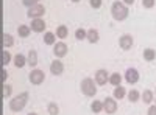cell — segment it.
Wrapping results in <instances>:
<instances>
[{"label":"cell","mask_w":156,"mask_h":115,"mask_svg":"<svg viewBox=\"0 0 156 115\" xmlns=\"http://www.w3.org/2000/svg\"><path fill=\"white\" fill-rule=\"evenodd\" d=\"M111 14H112V17L115 20L122 22V20H125L128 17V8L122 2H114L112 6H111Z\"/></svg>","instance_id":"1"},{"label":"cell","mask_w":156,"mask_h":115,"mask_svg":"<svg viewBox=\"0 0 156 115\" xmlns=\"http://www.w3.org/2000/svg\"><path fill=\"white\" fill-rule=\"evenodd\" d=\"M27 101H28V93L27 92H23L17 96H14L11 101H9V109L12 112H19L25 107V104H27Z\"/></svg>","instance_id":"2"},{"label":"cell","mask_w":156,"mask_h":115,"mask_svg":"<svg viewBox=\"0 0 156 115\" xmlns=\"http://www.w3.org/2000/svg\"><path fill=\"white\" fill-rule=\"evenodd\" d=\"M81 92L86 95V96H94L95 92H97V86H95V81L92 78H84L81 81Z\"/></svg>","instance_id":"3"},{"label":"cell","mask_w":156,"mask_h":115,"mask_svg":"<svg viewBox=\"0 0 156 115\" xmlns=\"http://www.w3.org/2000/svg\"><path fill=\"white\" fill-rule=\"evenodd\" d=\"M27 14H28V17H31V19H39L41 16H44L45 14V8L42 6V5H34V6H31V8H28V11H27Z\"/></svg>","instance_id":"4"},{"label":"cell","mask_w":156,"mask_h":115,"mask_svg":"<svg viewBox=\"0 0 156 115\" xmlns=\"http://www.w3.org/2000/svg\"><path fill=\"white\" fill-rule=\"evenodd\" d=\"M28 78H30V83H31V84L39 86V84H42V81H44V72H42V70L34 69V70H31V72H30Z\"/></svg>","instance_id":"5"},{"label":"cell","mask_w":156,"mask_h":115,"mask_svg":"<svg viewBox=\"0 0 156 115\" xmlns=\"http://www.w3.org/2000/svg\"><path fill=\"white\" fill-rule=\"evenodd\" d=\"M108 81H109V73H108V70H105V69L97 70V73H95V83H97L98 86H105Z\"/></svg>","instance_id":"6"},{"label":"cell","mask_w":156,"mask_h":115,"mask_svg":"<svg viewBox=\"0 0 156 115\" xmlns=\"http://www.w3.org/2000/svg\"><path fill=\"white\" fill-rule=\"evenodd\" d=\"M103 110H105L106 113H115L117 110V103H115V98H105V101H103Z\"/></svg>","instance_id":"7"},{"label":"cell","mask_w":156,"mask_h":115,"mask_svg":"<svg viewBox=\"0 0 156 115\" xmlns=\"http://www.w3.org/2000/svg\"><path fill=\"white\" fill-rule=\"evenodd\" d=\"M125 79L128 84H136L139 81V72L136 69H126L125 72Z\"/></svg>","instance_id":"8"},{"label":"cell","mask_w":156,"mask_h":115,"mask_svg":"<svg viewBox=\"0 0 156 115\" xmlns=\"http://www.w3.org/2000/svg\"><path fill=\"white\" fill-rule=\"evenodd\" d=\"M53 53L56 58H62V56H66L67 55V45L64 44V42H58L53 45Z\"/></svg>","instance_id":"9"},{"label":"cell","mask_w":156,"mask_h":115,"mask_svg":"<svg viewBox=\"0 0 156 115\" xmlns=\"http://www.w3.org/2000/svg\"><path fill=\"white\" fill-rule=\"evenodd\" d=\"M119 45L122 50H129L133 47V37L129 36V34H123L120 39H119Z\"/></svg>","instance_id":"10"},{"label":"cell","mask_w":156,"mask_h":115,"mask_svg":"<svg viewBox=\"0 0 156 115\" xmlns=\"http://www.w3.org/2000/svg\"><path fill=\"white\" fill-rule=\"evenodd\" d=\"M30 28H31L33 31H36V33H41V31L45 30V22H44L41 17H39V19H33L31 23H30Z\"/></svg>","instance_id":"11"},{"label":"cell","mask_w":156,"mask_h":115,"mask_svg":"<svg viewBox=\"0 0 156 115\" xmlns=\"http://www.w3.org/2000/svg\"><path fill=\"white\" fill-rule=\"evenodd\" d=\"M50 72L53 73V75H61L64 72V66H62V62L59 59H55L53 62L50 64Z\"/></svg>","instance_id":"12"},{"label":"cell","mask_w":156,"mask_h":115,"mask_svg":"<svg viewBox=\"0 0 156 115\" xmlns=\"http://www.w3.org/2000/svg\"><path fill=\"white\" fill-rule=\"evenodd\" d=\"M86 39L90 42V44H95V42H98V39H100V34H98V31L97 30H89L87 31V36H86Z\"/></svg>","instance_id":"13"},{"label":"cell","mask_w":156,"mask_h":115,"mask_svg":"<svg viewBox=\"0 0 156 115\" xmlns=\"http://www.w3.org/2000/svg\"><path fill=\"white\" fill-rule=\"evenodd\" d=\"M112 95H114V98H115V100H123V98H125V95H126L125 87H122V86H117V87L114 89Z\"/></svg>","instance_id":"14"},{"label":"cell","mask_w":156,"mask_h":115,"mask_svg":"<svg viewBox=\"0 0 156 115\" xmlns=\"http://www.w3.org/2000/svg\"><path fill=\"white\" fill-rule=\"evenodd\" d=\"M25 64H27V59H25V56L22 55V53H17L16 56H14V66L17 67V69H20V67H23Z\"/></svg>","instance_id":"15"},{"label":"cell","mask_w":156,"mask_h":115,"mask_svg":"<svg viewBox=\"0 0 156 115\" xmlns=\"http://www.w3.org/2000/svg\"><path fill=\"white\" fill-rule=\"evenodd\" d=\"M109 84H112L114 87L120 86V84H122V76H120V73H112V75L109 76Z\"/></svg>","instance_id":"16"},{"label":"cell","mask_w":156,"mask_h":115,"mask_svg":"<svg viewBox=\"0 0 156 115\" xmlns=\"http://www.w3.org/2000/svg\"><path fill=\"white\" fill-rule=\"evenodd\" d=\"M55 33H56V36H58V37H61V39H66L69 30H67L66 25H59V27L56 28V31H55Z\"/></svg>","instance_id":"17"},{"label":"cell","mask_w":156,"mask_h":115,"mask_svg":"<svg viewBox=\"0 0 156 115\" xmlns=\"http://www.w3.org/2000/svg\"><path fill=\"white\" fill-rule=\"evenodd\" d=\"M30 31H31V28L27 27V25H20V27L17 28V33H19L20 37H28L30 36Z\"/></svg>","instance_id":"18"},{"label":"cell","mask_w":156,"mask_h":115,"mask_svg":"<svg viewBox=\"0 0 156 115\" xmlns=\"http://www.w3.org/2000/svg\"><path fill=\"white\" fill-rule=\"evenodd\" d=\"M154 58H156V52H154L153 48H145V50H144V59H145V61L150 62V61H153Z\"/></svg>","instance_id":"19"},{"label":"cell","mask_w":156,"mask_h":115,"mask_svg":"<svg viewBox=\"0 0 156 115\" xmlns=\"http://www.w3.org/2000/svg\"><path fill=\"white\" fill-rule=\"evenodd\" d=\"M27 62L30 64L31 67H34L36 64H37V53L34 52V50H31V52L28 53V59H27Z\"/></svg>","instance_id":"20"},{"label":"cell","mask_w":156,"mask_h":115,"mask_svg":"<svg viewBox=\"0 0 156 115\" xmlns=\"http://www.w3.org/2000/svg\"><path fill=\"white\" fill-rule=\"evenodd\" d=\"M153 98H154V95H153L151 90H145L144 93H142V101H144L145 104H150L153 101Z\"/></svg>","instance_id":"21"},{"label":"cell","mask_w":156,"mask_h":115,"mask_svg":"<svg viewBox=\"0 0 156 115\" xmlns=\"http://www.w3.org/2000/svg\"><path fill=\"white\" fill-rule=\"evenodd\" d=\"M12 45H14V37H12V36H9L8 33H5L3 34V47H12Z\"/></svg>","instance_id":"22"},{"label":"cell","mask_w":156,"mask_h":115,"mask_svg":"<svg viewBox=\"0 0 156 115\" xmlns=\"http://www.w3.org/2000/svg\"><path fill=\"white\" fill-rule=\"evenodd\" d=\"M44 42L47 45H55V33H45L44 34Z\"/></svg>","instance_id":"23"},{"label":"cell","mask_w":156,"mask_h":115,"mask_svg":"<svg viewBox=\"0 0 156 115\" xmlns=\"http://www.w3.org/2000/svg\"><path fill=\"white\" fill-rule=\"evenodd\" d=\"M90 109H92V112H95V113H98V112H101L103 110V101H92V104H90Z\"/></svg>","instance_id":"24"},{"label":"cell","mask_w":156,"mask_h":115,"mask_svg":"<svg viewBox=\"0 0 156 115\" xmlns=\"http://www.w3.org/2000/svg\"><path fill=\"white\" fill-rule=\"evenodd\" d=\"M139 98H140V93H139L137 90H129V92H128V100L131 101V103H136Z\"/></svg>","instance_id":"25"},{"label":"cell","mask_w":156,"mask_h":115,"mask_svg":"<svg viewBox=\"0 0 156 115\" xmlns=\"http://www.w3.org/2000/svg\"><path fill=\"white\" fill-rule=\"evenodd\" d=\"M48 113L50 115H58L59 113V107H58L56 103H50L48 104Z\"/></svg>","instance_id":"26"},{"label":"cell","mask_w":156,"mask_h":115,"mask_svg":"<svg viewBox=\"0 0 156 115\" xmlns=\"http://www.w3.org/2000/svg\"><path fill=\"white\" fill-rule=\"evenodd\" d=\"M86 36H87V31H84L83 28H78V30L75 31V37H76L78 41H83Z\"/></svg>","instance_id":"27"},{"label":"cell","mask_w":156,"mask_h":115,"mask_svg":"<svg viewBox=\"0 0 156 115\" xmlns=\"http://www.w3.org/2000/svg\"><path fill=\"white\" fill-rule=\"evenodd\" d=\"M11 92H12L11 86H9V84H3V96H5V98H8V96L11 95Z\"/></svg>","instance_id":"28"},{"label":"cell","mask_w":156,"mask_h":115,"mask_svg":"<svg viewBox=\"0 0 156 115\" xmlns=\"http://www.w3.org/2000/svg\"><path fill=\"white\" fill-rule=\"evenodd\" d=\"M37 2H39V0H22V3H23L25 6H28V8H31V6L37 5Z\"/></svg>","instance_id":"29"},{"label":"cell","mask_w":156,"mask_h":115,"mask_svg":"<svg viewBox=\"0 0 156 115\" xmlns=\"http://www.w3.org/2000/svg\"><path fill=\"white\" fill-rule=\"evenodd\" d=\"M9 61H11V55H9V53L6 52V50H5V52H3V66H8Z\"/></svg>","instance_id":"30"},{"label":"cell","mask_w":156,"mask_h":115,"mask_svg":"<svg viewBox=\"0 0 156 115\" xmlns=\"http://www.w3.org/2000/svg\"><path fill=\"white\" fill-rule=\"evenodd\" d=\"M142 5H144V8H153L154 0H142Z\"/></svg>","instance_id":"31"},{"label":"cell","mask_w":156,"mask_h":115,"mask_svg":"<svg viewBox=\"0 0 156 115\" xmlns=\"http://www.w3.org/2000/svg\"><path fill=\"white\" fill-rule=\"evenodd\" d=\"M89 3L92 8H100L101 6V0H89Z\"/></svg>","instance_id":"32"},{"label":"cell","mask_w":156,"mask_h":115,"mask_svg":"<svg viewBox=\"0 0 156 115\" xmlns=\"http://www.w3.org/2000/svg\"><path fill=\"white\" fill-rule=\"evenodd\" d=\"M148 115H156V104L151 106V107L148 109Z\"/></svg>","instance_id":"33"},{"label":"cell","mask_w":156,"mask_h":115,"mask_svg":"<svg viewBox=\"0 0 156 115\" xmlns=\"http://www.w3.org/2000/svg\"><path fill=\"white\" fill-rule=\"evenodd\" d=\"M123 3H125V5H133L134 0H123Z\"/></svg>","instance_id":"34"},{"label":"cell","mask_w":156,"mask_h":115,"mask_svg":"<svg viewBox=\"0 0 156 115\" xmlns=\"http://www.w3.org/2000/svg\"><path fill=\"white\" fill-rule=\"evenodd\" d=\"M28 115H37V113H34V112H33V113H28Z\"/></svg>","instance_id":"35"},{"label":"cell","mask_w":156,"mask_h":115,"mask_svg":"<svg viewBox=\"0 0 156 115\" xmlns=\"http://www.w3.org/2000/svg\"><path fill=\"white\" fill-rule=\"evenodd\" d=\"M72 2H80V0H72Z\"/></svg>","instance_id":"36"},{"label":"cell","mask_w":156,"mask_h":115,"mask_svg":"<svg viewBox=\"0 0 156 115\" xmlns=\"http://www.w3.org/2000/svg\"><path fill=\"white\" fill-rule=\"evenodd\" d=\"M154 98H156V92H154Z\"/></svg>","instance_id":"37"}]
</instances>
